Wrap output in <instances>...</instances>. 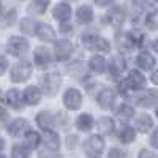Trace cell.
I'll list each match as a JSON object with an SVG mask.
<instances>
[{
  "label": "cell",
  "mask_w": 158,
  "mask_h": 158,
  "mask_svg": "<svg viewBox=\"0 0 158 158\" xmlns=\"http://www.w3.org/2000/svg\"><path fill=\"white\" fill-rule=\"evenodd\" d=\"M41 158H59L57 155H52V153H41Z\"/></svg>",
  "instance_id": "44"
},
{
  "label": "cell",
  "mask_w": 158,
  "mask_h": 158,
  "mask_svg": "<svg viewBox=\"0 0 158 158\" xmlns=\"http://www.w3.org/2000/svg\"><path fill=\"white\" fill-rule=\"evenodd\" d=\"M90 67L95 73H103L106 70V62H104V57L103 56H94L90 60Z\"/></svg>",
  "instance_id": "26"
},
{
  "label": "cell",
  "mask_w": 158,
  "mask_h": 158,
  "mask_svg": "<svg viewBox=\"0 0 158 158\" xmlns=\"http://www.w3.org/2000/svg\"><path fill=\"white\" fill-rule=\"evenodd\" d=\"M135 123H136V128L141 131V133H147V131L152 128V125H153L152 118L149 115H139Z\"/></svg>",
  "instance_id": "20"
},
{
  "label": "cell",
  "mask_w": 158,
  "mask_h": 158,
  "mask_svg": "<svg viewBox=\"0 0 158 158\" xmlns=\"http://www.w3.org/2000/svg\"><path fill=\"white\" fill-rule=\"evenodd\" d=\"M76 16H77V21L81 24H89V22H92V19H94V11H92V8L89 5H84V6H81L77 10Z\"/></svg>",
  "instance_id": "18"
},
{
  "label": "cell",
  "mask_w": 158,
  "mask_h": 158,
  "mask_svg": "<svg viewBox=\"0 0 158 158\" xmlns=\"http://www.w3.org/2000/svg\"><path fill=\"white\" fill-rule=\"evenodd\" d=\"M103 149H104V141L101 136L94 135L84 142V152L89 158H100Z\"/></svg>",
  "instance_id": "1"
},
{
  "label": "cell",
  "mask_w": 158,
  "mask_h": 158,
  "mask_svg": "<svg viewBox=\"0 0 158 158\" xmlns=\"http://www.w3.org/2000/svg\"><path fill=\"white\" fill-rule=\"evenodd\" d=\"M92 125H94V118H92V115H89V114L79 115L77 120H76V127L79 130H82V131H89L92 128Z\"/></svg>",
  "instance_id": "22"
},
{
  "label": "cell",
  "mask_w": 158,
  "mask_h": 158,
  "mask_svg": "<svg viewBox=\"0 0 158 158\" xmlns=\"http://www.w3.org/2000/svg\"><path fill=\"white\" fill-rule=\"evenodd\" d=\"M11 155H13V158H27L29 149L24 146H15L11 150Z\"/></svg>",
  "instance_id": "35"
},
{
  "label": "cell",
  "mask_w": 158,
  "mask_h": 158,
  "mask_svg": "<svg viewBox=\"0 0 158 158\" xmlns=\"http://www.w3.org/2000/svg\"><path fill=\"white\" fill-rule=\"evenodd\" d=\"M29 49L27 40H24L21 36H11L8 43V52L13 56H22L25 51Z\"/></svg>",
  "instance_id": "6"
},
{
  "label": "cell",
  "mask_w": 158,
  "mask_h": 158,
  "mask_svg": "<svg viewBox=\"0 0 158 158\" xmlns=\"http://www.w3.org/2000/svg\"><path fill=\"white\" fill-rule=\"evenodd\" d=\"M156 103H158V92L156 90H149L147 94L139 100V104L142 108H152Z\"/></svg>",
  "instance_id": "19"
},
{
  "label": "cell",
  "mask_w": 158,
  "mask_h": 158,
  "mask_svg": "<svg viewBox=\"0 0 158 158\" xmlns=\"http://www.w3.org/2000/svg\"><path fill=\"white\" fill-rule=\"evenodd\" d=\"M156 117H158V109H156Z\"/></svg>",
  "instance_id": "52"
},
{
  "label": "cell",
  "mask_w": 158,
  "mask_h": 158,
  "mask_svg": "<svg viewBox=\"0 0 158 158\" xmlns=\"http://www.w3.org/2000/svg\"><path fill=\"white\" fill-rule=\"evenodd\" d=\"M32 74V67L29 62H18L11 68V79L15 82H24L27 81Z\"/></svg>",
  "instance_id": "4"
},
{
  "label": "cell",
  "mask_w": 158,
  "mask_h": 158,
  "mask_svg": "<svg viewBox=\"0 0 158 158\" xmlns=\"http://www.w3.org/2000/svg\"><path fill=\"white\" fill-rule=\"evenodd\" d=\"M43 90L48 97H52L57 94V90L60 89V84H62V79L57 73H48L43 76Z\"/></svg>",
  "instance_id": "3"
},
{
  "label": "cell",
  "mask_w": 158,
  "mask_h": 158,
  "mask_svg": "<svg viewBox=\"0 0 158 158\" xmlns=\"http://www.w3.org/2000/svg\"><path fill=\"white\" fill-rule=\"evenodd\" d=\"M82 68H84V63H81V62H74V63H71L70 67H68V74L70 76H73V77H81L82 76Z\"/></svg>",
  "instance_id": "33"
},
{
  "label": "cell",
  "mask_w": 158,
  "mask_h": 158,
  "mask_svg": "<svg viewBox=\"0 0 158 158\" xmlns=\"http://www.w3.org/2000/svg\"><path fill=\"white\" fill-rule=\"evenodd\" d=\"M150 142H152V146H153V147H158V130H156L155 133L152 135V138H150Z\"/></svg>",
  "instance_id": "41"
},
{
  "label": "cell",
  "mask_w": 158,
  "mask_h": 158,
  "mask_svg": "<svg viewBox=\"0 0 158 158\" xmlns=\"http://www.w3.org/2000/svg\"><path fill=\"white\" fill-rule=\"evenodd\" d=\"M36 35L40 36V40L43 41H54L56 40V32L54 29L48 24H40L38 25V30H36Z\"/></svg>",
  "instance_id": "13"
},
{
  "label": "cell",
  "mask_w": 158,
  "mask_h": 158,
  "mask_svg": "<svg viewBox=\"0 0 158 158\" xmlns=\"http://www.w3.org/2000/svg\"><path fill=\"white\" fill-rule=\"evenodd\" d=\"M24 100L29 104H38L40 100H41V92H40L38 87L30 85V87H27L24 90Z\"/></svg>",
  "instance_id": "11"
},
{
  "label": "cell",
  "mask_w": 158,
  "mask_h": 158,
  "mask_svg": "<svg viewBox=\"0 0 158 158\" xmlns=\"http://www.w3.org/2000/svg\"><path fill=\"white\" fill-rule=\"evenodd\" d=\"M74 142H76V138H74V136H70V149H73V147L76 146Z\"/></svg>",
  "instance_id": "46"
},
{
  "label": "cell",
  "mask_w": 158,
  "mask_h": 158,
  "mask_svg": "<svg viewBox=\"0 0 158 158\" xmlns=\"http://www.w3.org/2000/svg\"><path fill=\"white\" fill-rule=\"evenodd\" d=\"M138 65L144 70H150L155 65V59H153V56L149 54V52H142V54H139V57H138Z\"/></svg>",
  "instance_id": "21"
},
{
  "label": "cell",
  "mask_w": 158,
  "mask_h": 158,
  "mask_svg": "<svg viewBox=\"0 0 158 158\" xmlns=\"http://www.w3.org/2000/svg\"><path fill=\"white\" fill-rule=\"evenodd\" d=\"M0 158H5V156H3V155H0Z\"/></svg>",
  "instance_id": "51"
},
{
  "label": "cell",
  "mask_w": 158,
  "mask_h": 158,
  "mask_svg": "<svg viewBox=\"0 0 158 158\" xmlns=\"http://www.w3.org/2000/svg\"><path fill=\"white\" fill-rule=\"evenodd\" d=\"M6 117V112H5V109L0 106V120H3V118Z\"/></svg>",
  "instance_id": "45"
},
{
  "label": "cell",
  "mask_w": 158,
  "mask_h": 158,
  "mask_svg": "<svg viewBox=\"0 0 158 158\" xmlns=\"http://www.w3.org/2000/svg\"><path fill=\"white\" fill-rule=\"evenodd\" d=\"M117 41H118V46H120L122 49H125V51H130V49L135 48V43H133V40H131L130 33L117 35Z\"/></svg>",
  "instance_id": "28"
},
{
  "label": "cell",
  "mask_w": 158,
  "mask_h": 158,
  "mask_svg": "<svg viewBox=\"0 0 158 158\" xmlns=\"http://www.w3.org/2000/svg\"><path fill=\"white\" fill-rule=\"evenodd\" d=\"M15 16H16V11H15V10H11V11L8 13V15L5 16L6 19H5V21H2V22H0V25H5V27H6V25L13 24V22H15Z\"/></svg>",
  "instance_id": "37"
},
{
  "label": "cell",
  "mask_w": 158,
  "mask_h": 158,
  "mask_svg": "<svg viewBox=\"0 0 158 158\" xmlns=\"http://www.w3.org/2000/svg\"><path fill=\"white\" fill-rule=\"evenodd\" d=\"M40 135L36 133V131H27V135H25V144H27V147L30 149H36L38 144H40Z\"/></svg>",
  "instance_id": "30"
},
{
  "label": "cell",
  "mask_w": 158,
  "mask_h": 158,
  "mask_svg": "<svg viewBox=\"0 0 158 158\" xmlns=\"http://www.w3.org/2000/svg\"><path fill=\"white\" fill-rule=\"evenodd\" d=\"M115 114L122 118H130L135 115V109L131 106H128V104H118V108L115 109Z\"/></svg>",
  "instance_id": "31"
},
{
  "label": "cell",
  "mask_w": 158,
  "mask_h": 158,
  "mask_svg": "<svg viewBox=\"0 0 158 158\" xmlns=\"http://www.w3.org/2000/svg\"><path fill=\"white\" fill-rule=\"evenodd\" d=\"M123 21H125V11L123 8H118V6L109 10V13L104 16V22H108L112 27H120Z\"/></svg>",
  "instance_id": "7"
},
{
  "label": "cell",
  "mask_w": 158,
  "mask_h": 158,
  "mask_svg": "<svg viewBox=\"0 0 158 158\" xmlns=\"http://www.w3.org/2000/svg\"><path fill=\"white\" fill-rule=\"evenodd\" d=\"M112 2H114V0H95V3L100 5V6H106V5H109Z\"/></svg>",
  "instance_id": "43"
},
{
  "label": "cell",
  "mask_w": 158,
  "mask_h": 158,
  "mask_svg": "<svg viewBox=\"0 0 158 158\" xmlns=\"http://www.w3.org/2000/svg\"><path fill=\"white\" fill-rule=\"evenodd\" d=\"M60 32L62 33H70L71 32V25L70 24H62L60 25Z\"/></svg>",
  "instance_id": "42"
},
{
  "label": "cell",
  "mask_w": 158,
  "mask_h": 158,
  "mask_svg": "<svg viewBox=\"0 0 158 158\" xmlns=\"http://www.w3.org/2000/svg\"><path fill=\"white\" fill-rule=\"evenodd\" d=\"M98 130L101 131L103 135L112 133V130H114V122H112V118H109V117H101L100 120H98Z\"/></svg>",
  "instance_id": "24"
},
{
  "label": "cell",
  "mask_w": 158,
  "mask_h": 158,
  "mask_svg": "<svg viewBox=\"0 0 158 158\" xmlns=\"http://www.w3.org/2000/svg\"><path fill=\"white\" fill-rule=\"evenodd\" d=\"M146 25H147L149 29H152V30L158 27V11L149 13L147 18H146Z\"/></svg>",
  "instance_id": "34"
},
{
  "label": "cell",
  "mask_w": 158,
  "mask_h": 158,
  "mask_svg": "<svg viewBox=\"0 0 158 158\" xmlns=\"http://www.w3.org/2000/svg\"><path fill=\"white\" fill-rule=\"evenodd\" d=\"M52 15H54L56 19H59L62 22L63 21H68L70 16H71V8L67 3H59V5H56L54 11H52Z\"/></svg>",
  "instance_id": "15"
},
{
  "label": "cell",
  "mask_w": 158,
  "mask_h": 158,
  "mask_svg": "<svg viewBox=\"0 0 158 158\" xmlns=\"http://www.w3.org/2000/svg\"><path fill=\"white\" fill-rule=\"evenodd\" d=\"M43 142L44 146L49 149V150H57L59 146H60V138L56 131H51V130H43Z\"/></svg>",
  "instance_id": "9"
},
{
  "label": "cell",
  "mask_w": 158,
  "mask_h": 158,
  "mask_svg": "<svg viewBox=\"0 0 158 158\" xmlns=\"http://www.w3.org/2000/svg\"><path fill=\"white\" fill-rule=\"evenodd\" d=\"M152 81H153V82L158 85V71H155V73L152 74Z\"/></svg>",
  "instance_id": "47"
},
{
  "label": "cell",
  "mask_w": 158,
  "mask_h": 158,
  "mask_svg": "<svg viewBox=\"0 0 158 158\" xmlns=\"http://www.w3.org/2000/svg\"><path fill=\"white\" fill-rule=\"evenodd\" d=\"M52 115L49 114V112H40L38 115H36V123H38V127L40 128H43V130H49L51 128V125H52Z\"/></svg>",
  "instance_id": "23"
},
{
  "label": "cell",
  "mask_w": 158,
  "mask_h": 158,
  "mask_svg": "<svg viewBox=\"0 0 158 158\" xmlns=\"http://www.w3.org/2000/svg\"><path fill=\"white\" fill-rule=\"evenodd\" d=\"M63 103H65V106H67L70 111H76L79 106H81L82 97H81V94H79L76 89H68L67 92H65V95H63Z\"/></svg>",
  "instance_id": "5"
},
{
  "label": "cell",
  "mask_w": 158,
  "mask_h": 158,
  "mask_svg": "<svg viewBox=\"0 0 158 158\" xmlns=\"http://www.w3.org/2000/svg\"><path fill=\"white\" fill-rule=\"evenodd\" d=\"M48 5H49V0H32L30 11L38 13V15H41V13H44V11H46Z\"/></svg>",
  "instance_id": "32"
},
{
  "label": "cell",
  "mask_w": 158,
  "mask_h": 158,
  "mask_svg": "<svg viewBox=\"0 0 158 158\" xmlns=\"http://www.w3.org/2000/svg\"><path fill=\"white\" fill-rule=\"evenodd\" d=\"M108 158H125V152L122 149H118V147H114V149L109 150Z\"/></svg>",
  "instance_id": "36"
},
{
  "label": "cell",
  "mask_w": 158,
  "mask_h": 158,
  "mask_svg": "<svg viewBox=\"0 0 158 158\" xmlns=\"http://www.w3.org/2000/svg\"><path fill=\"white\" fill-rule=\"evenodd\" d=\"M123 68H125V62H123V59H120V57L112 59V62L109 63V71H111L112 76H118V74L123 71Z\"/></svg>",
  "instance_id": "27"
},
{
  "label": "cell",
  "mask_w": 158,
  "mask_h": 158,
  "mask_svg": "<svg viewBox=\"0 0 158 158\" xmlns=\"http://www.w3.org/2000/svg\"><path fill=\"white\" fill-rule=\"evenodd\" d=\"M136 138V133H135V130L131 128V127H122L120 130V133H118V139H120L122 142H131V141H135Z\"/></svg>",
  "instance_id": "29"
},
{
  "label": "cell",
  "mask_w": 158,
  "mask_h": 158,
  "mask_svg": "<svg viewBox=\"0 0 158 158\" xmlns=\"http://www.w3.org/2000/svg\"><path fill=\"white\" fill-rule=\"evenodd\" d=\"M21 30H22L24 33L33 35V33L38 30V24H36L33 19H30V18H25V19L21 21Z\"/></svg>",
  "instance_id": "25"
},
{
  "label": "cell",
  "mask_w": 158,
  "mask_h": 158,
  "mask_svg": "<svg viewBox=\"0 0 158 158\" xmlns=\"http://www.w3.org/2000/svg\"><path fill=\"white\" fill-rule=\"evenodd\" d=\"M52 56H51V52L48 48H43V46H40L35 49V62L40 65V67H44V65H48L51 62Z\"/></svg>",
  "instance_id": "14"
},
{
  "label": "cell",
  "mask_w": 158,
  "mask_h": 158,
  "mask_svg": "<svg viewBox=\"0 0 158 158\" xmlns=\"http://www.w3.org/2000/svg\"><path fill=\"white\" fill-rule=\"evenodd\" d=\"M128 84L131 89H142L144 85H146V79H144V76L139 73V71H131L130 76H128Z\"/></svg>",
  "instance_id": "17"
},
{
  "label": "cell",
  "mask_w": 158,
  "mask_h": 158,
  "mask_svg": "<svg viewBox=\"0 0 158 158\" xmlns=\"http://www.w3.org/2000/svg\"><path fill=\"white\" fill-rule=\"evenodd\" d=\"M73 52V44L67 40H60V41L56 43V57L57 60H65L71 56Z\"/></svg>",
  "instance_id": "8"
},
{
  "label": "cell",
  "mask_w": 158,
  "mask_h": 158,
  "mask_svg": "<svg viewBox=\"0 0 158 158\" xmlns=\"http://www.w3.org/2000/svg\"><path fill=\"white\" fill-rule=\"evenodd\" d=\"M5 100L10 106H13L15 109H22V100H21V94L16 90V89H11L6 92L5 95Z\"/></svg>",
  "instance_id": "16"
},
{
  "label": "cell",
  "mask_w": 158,
  "mask_h": 158,
  "mask_svg": "<svg viewBox=\"0 0 158 158\" xmlns=\"http://www.w3.org/2000/svg\"><path fill=\"white\" fill-rule=\"evenodd\" d=\"M3 146H5V142H3V139H0V149H3Z\"/></svg>",
  "instance_id": "49"
},
{
  "label": "cell",
  "mask_w": 158,
  "mask_h": 158,
  "mask_svg": "<svg viewBox=\"0 0 158 158\" xmlns=\"http://www.w3.org/2000/svg\"><path fill=\"white\" fill-rule=\"evenodd\" d=\"M139 158H156L153 153H150L149 150H141V153H139Z\"/></svg>",
  "instance_id": "40"
},
{
  "label": "cell",
  "mask_w": 158,
  "mask_h": 158,
  "mask_svg": "<svg viewBox=\"0 0 158 158\" xmlns=\"http://www.w3.org/2000/svg\"><path fill=\"white\" fill-rule=\"evenodd\" d=\"M0 13H2V5H0Z\"/></svg>",
  "instance_id": "50"
},
{
  "label": "cell",
  "mask_w": 158,
  "mask_h": 158,
  "mask_svg": "<svg viewBox=\"0 0 158 158\" xmlns=\"http://www.w3.org/2000/svg\"><path fill=\"white\" fill-rule=\"evenodd\" d=\"M6 65H8L6 59H5L3 56H0V74H3V73H5V68H6Z\"/></svg>",
  "instance_id": "39"
},
{
  "label": "cell",
  "mask_w": 158,
  "mask_h": 158,
  "mask_svg": "<svg viewBox=\"0 0 158 158\" xmlns=\"http://www.w3.org/2000/svg\"><path fill=\"white\" fill-rule=\"evenodd\" d=\"M153 49H155V51L158 52V38L155 40V43H153Z\"/></svg>",
  "instance_id": "48"
},
{
  "label": "cell",
  "mask_w": 158,
  "mask_h": 158,
  "mask_svg": "<svg viewBox=\"0 0 158 158\" xmlns=\"http://www.w3.org/2000/svg\"><path fill=\"white\" fill-rule=\"evenodd\" d=\"M128 87H130L128 79H125V81H120V84H118V94L123 95V97H127V89H128Z\"/></svg>",
  "instance_id": "38"
},
{
  "label": "cell",
  "mask_w": 158,
  "mask_h": 158,
  "mask_svg": "<svg viewBox=\"0 0 158 158\" xmlns=\"http://www.w3.org/2000/svg\"><path fill=\"white\" fill-rule=\"evenodd\" d=\"M81 41H82V44H84L87 49H90V51L108 52V51L111 49L109 43H108L104 38L98 36V35H84V36L81 38Z\"/></svg>",
  "instance_id": "2"
},
{
  "label": "cell",
  "mask_w": 158,
  "mask_h": 158,
  "mask_svg": "<svg viewBox=\"0 0 158 158\" xmlns=\"http://www.w3.org/2000/svg\"><path fill=\"white\" fill-rule=\"evenodd\" d=\"M114 98H115L114 90H111V89H104V90H101V94L98 95L97 101H98V104H100V108L106 109V108H111V106H112Z\"/></svg>",
  "instance_id": "10"
},
{
  "label": "cell",
  "mask_w": 158,
  "mask_h": 158,
  "mask_svg": "<svg viewBox=\"0 0 158 158\" xmlns=\"http://www.w3.org/2000/svg\"><path fill=\"white\" fill-rule=\"evenodd\" d=\"M8 131H10L11 136H19V135L24 133V131H30L29 130V122L25 120V118H18V120H15L10 125Z\"/></svg>",
  "instance_id": "12"
}]
</instances>
